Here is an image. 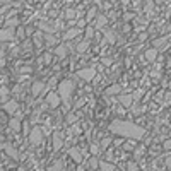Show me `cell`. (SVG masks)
I'll use <instances>...</instances> for the list:
<instances>
[{"mask_svg": "<svg viewBox=\"0 0 171 171\" xmlns=\"http://www.w3.org/2000/svg\"><path fill=\"white\" fill-rule=\"evenodd\" d=\"M110 130H111L113 134L123 135V137H130V139H135V140H140L145 135L144 128H140V127L134 125V123H130V122H122V120H115V122L110 125Z\"/></svg>", "mask_w": 171, "mask_h": 171, "instance_id": "6da1fadb", "label": "cell"}, {"mask_svg": "<svg viewBox=\"0 0 171 171\" xmlns=\"http://www.w3.org/2000/svg\"><path fill=\"white\" fill-rule=\"evenodd\" d=\"M72 91H74V82L72 81H63L58 84V94L62 98V101L65 104H70V96H72Z\"/></svg>", "mask_w": 171, "mask_h": 171, "instance_id": "7a4b0ae2", "label": "cell"}, {"mask_svg": "<svg viewBox=\"0 0 171 171\" xmlns=\"http://www.w3.org/2000/svg\"><path fill=\"white\" fill-rule=\"evenodd\" d=\"M29 142L33 145H40L43 142V130H41L40 127H34L33 130L29 134Z\"/></svg>", "mask_w": 171, "mask_h": 171, "instance_id": "3957f363", "label": "cell"}, {"mask_svg": "<svg viewBox=\"0 0 171 171\" xmlns=\"http://www.w3.org/2000/svg\"><path fill=\"white\" fill-rule=\"evenodd\" d=\"M77 75L81 79H84L86 82H89L94 79V75H96V69H81V70L77 72Z\"/></svg>", "mask_w": 171, "mask_h": 171, "instance_id": "277c9868", "label": "cell"}, {"mask_svg": "<svg viewBox=\"0 0 171 171\" xmlns=\"http://www.w3.org/2000/svg\"><path fill=\"white\" fill-rule=\"evenodd\" d=\"M46 101H48V104L52 108H56L60 104V101H62V98H60V94H56V93H50L48 96H46Z\"/></svg>", "mask_w": 171, "mask_h": 171, "instance_id": "5b68a950", "label": "cell"}, {"mask_svg": "<svg viewBox=\"0 0 171 171\" xmlns=\"http://www.w3.org/2000/svg\"><path fill=\"white\" fill-rule=\"evenodd\" d=\"M4 110L9 113V115H14V113L19 110V104H17V101H15V99H12V101H9V103H5V104H4Z\"/></svg>", "mask_w": 171, "mask_h": 171, "instance_id": "8992f818", "label": "cell"}, {"mask_svg": "<svg viewBox=\"0 0 171 171\" xmlns=\"http://www.w3.org/2000/svg\"><path fill=\"white\" fill-rule=\"evenodd\" d=\"M14 38V29L9 27V29H0V41H12Z\"/></svg>", "mask_w": 171, "mask_h": 171, "instance_id": "52a82bcc", "label": "cell"}, {"mask_svg": "<svg viewBox=\"0 0 171 171\" xmlns=\"http://www.w3.org/2000/svg\"><path fill=\"white\" fill-rule=\"evenodd\" d=\"M62 145H63V135L55 132V134H53V149H55V151H60Z\"/></svg>", "mask_w": 171, "mask_h": 171, "instance_id": "ba28073f", "label": "cell"}, {"mask_svg": "<svg viewBox=\"0 0 171 171\" xmlns=\"http://www.w3.org/2000/svg\"><path fill=\"white\" fill-rule=\"evenodd\" d=\"M118 99H120V103H122V106H125V108H128V106L134 103V96H132V94H120Z\"/></svg>", "mask_w": 171, "mask_h": 171, "instance_id": "9c48e42d", "label": "cell"}, {"mask_svg": "<svg viewBox=\"0 0 171 171\" xmlns=\"http://www.w3.org/2000/svg\"><path fill=\"white\" fill-rule=\"evenodd\" d=\"M2 147H4L5 154H7V156H10L12 159H17V157H19V152H17V151H15L14 147H12L10 144H4V145H2Z\"/></svg>", "mask_w": 171, "mask_h": 171, "instance_id": "30bf717a", "label": "cell"}, {"mask_svg": "<svg viewBox=\"0 0 171 171\" xmlns=\"http://www.w3.org/2000/svg\"><path fill=\"white\" fill-rule=\"evenodd\" d=\"M45 89V82H34L33 86H31V94H33V96H38V94L41 93V91Z\"/></svg>", "mask_w": 171, "mask_h": 171, "instance_id": "8fae6325", "label": "cell"}, {"mask_svg": "<svg viewBox=\"0 0 171 171\" xmlns=\"http://www.w3.org/2000/svg\"><path fill=\"white\" fill-rule=\"evenodd\" d=\"M157 52H159L157 48H149L147 52L144 53V55H145V60H147V62H154V60L157 58Z\"/></svg>", "mask_w": 171, "mask_h": 171, "instance_id": "7c38bea8", "label": "cell"}, {"mask_svg": "<svg viewBox=\"0 0 171 171\" xmlns=\"http://www.w3.org/2000/svg\"><path fill=\"white\" fill-rule=\"evenodd\" d=\"M69 154H70V157L75 161V163H81L82 161V154H81V151H79L77 147H72L70 151H69Z\"/></svg>", "mask_w": 171, "mask_h": 171, "instance_id": "4fadbf2b", "label": "cell"}, {"mask_svg": "<svg viewBox=\"0 0 171 171\" xmlns=\"http://www.w3.org/2000/svg\"><path fill=\"white\" fill-rule=\"evenodd\" d=\"M98 169L113 171V169H116V166H115V164H111V163H108V161H99V166H98Z\"/></svg>", "mask_w": 171, "mask_h": 171, "instance_id": "5bb4252c", "label": "cell"}, {"mask_svg": "<svg viewBox=\"0 0 171 171\" xmlns=\"http://www.w3.org/2000/svg\"><path fill=\"white\" fill-rule=\"evenodd\" d=\"M106 23H108V17H106V15H103V14L96 15V26H98V27L106 26Z\"/></svg>", "mask_w": 171, "mask_h": 171, "instance_id": "9a60e30c", "label": "cell"}, {"mask_svg": "<svg viewBox=\"0 0 171 171\" xmlns=\"http://www.w3.org/2000/svg\"><path fill=\"white\" fill-rule=\"evenodd\" d=\"M55 55L58 56V58H65V55H67V48H65L63 45L56 46V50H55Z\"/></svg>", "mask_w": 171, "mask_h": 171, "instance_id": "2e32d148", "label": "cell"}, {"mask_svg": "<svg viewBox=\"0 0 171 171\" xmlns=\"http://www.w3.org/2000/svg\"><path fill=\"white\" fill-rule=\"evenodd\" d=\"M79 33H81V29H79V27H74V29H69L67 33H65V40H72V38H75Z\"/></svg>", "mask_w": 171, "mask_h": 171, "instance_id": "e0dca14e", "label": "cell"}, {"mask_svg": "<svg viewBox=\"0 0 171 171\" xmlns=\"http://www.w3.org/2000/svg\"><path fill=\"white\" fill-rule=\"evenodd\" d=\"M45 41H46V45H50V46L56 45V38L53 36L52 33H46V34H45Z\"/></svg>", "mask_w": 171, "mask_h": 171, "instance_id": "ac0fdd59", "label": "cell"}, {"mask_svg": "<svg viewBox=\"0 0 171 171\" xmlns=\"http://www.w3.org/2000/svg\"><path fill=\"white\" fill-rule=\"evenodd\" d=\"M87 48H89V41H87V40L81 41V43L77 45V52H79V53H84Z\"/></svg>", "mask_w": 171, "mask_h": 171, "instance_id": "d6986e66", "label": "cell"}, {"mask_svg": "<svg viewBox=\"0 0 171 171\" xmlns=\"http://www.w3.org/2000/svg\"><path fill=\"white\" fill-rule=\"evenodd\" d=\"M122 93V87H120V86H110L108 89H106V94H120Z\"/></svg>", "mask_w": 171, "mask_h": 171, "instance_id": "ffe728a7", "label": "cell"}, {"mask_svg": "<svg viewBox=\"0 0 171 171\" xmlns=\"http://www.w3.org/2000/svg\"><path fill=\"white\" fill-rule=\"evenodd\" d=\"M96 14H98L96 7H91V9H89V12H87V15H86V23H89V21H93V19L96 17Z\"/></svg>", "mask_w": 171, "mask_h": 171, "instance_id": "44dd1931", "label": "cell"}, {"mask_svg": "<svg viewBox=\"0 0 171 171\" xmlns=\"http://www.w3.org/2000/svg\"><path fill=\"white\" fill-rule=\"evenodd\" d=\"M10 128L15 130V132H19V128H21V122H19L17 118H12L10 120Z\"/></svg>", "mask_w": 171, "mask_h": 171, "instance_id": "7402d4cb", "label": "cell"}, {"mask_svg": "<svg viewBox=\"0 0 171 171\" xmlns=\"http://www.w3.org/2000/svg\"><path fill=\"white\" fill-rule=\"evenodd\" d=\"M98 166H99V161H98L96 157H93V159L89 161V166L87 168H89V169H98Z\"/></svg>", "mask_w": 171, "mask_h": 171, "instance_id": "603a6c76", "label": "cell"}, {"mask_svg": "<svg viewBox=\"0 0 171 171\" xmlns=\"http://www.w3.org/2000/svg\"><path fill=\"white\" fill-rule=\"evenodd\" d=\"M144 152H145V147H144V145L137 147V149H135V157H140V156H144Z\"/></svg>", "mask_w": 171, "mask_h": 171, "instance_id": "cb8c5ba5", "label": "cell"}, {"mask_svg": "<svg viewBox=\"0 0 171 171\" xmlns=\"http://www.w3.org/2000/svg\"><path fill=\"white\" fill-rule=\"evenodd\" d=\"M94 36V29L93 27H86V40H91Z\"/></svg>", "mask_w": 171, "mask_h": 171, "instance_id": "d4e9b609", "label": "cell"}, {"mask_svg": "<svg viewBox=\"0 0 171 171\" xmlns=\"http://www.w3.org/2000/svg\"><path fill=\"white\" fill-rule=\"evenodd\" d=\"M7 94H9L7 87H0V99H5V98H7Z\"/></svg>", "mask_w": 171, "mask_h": 171, "instance_id": "484cf974", "label": "cell"}, {"mask_svg": "<svg viewBox=\"0 0 171 171\" xmlns=\"http://www.w3.org/2000/svg\"><path fill=\"white\" fill-rule=\"evenodd\" d=\"M99 152H101V149L98 147L96 144H93V145H91V154H93V156H96V154H99Z\"/></svg>", "mask_w": 171, "mask_h": 171, "instance_id": "4316f807", "label": "cell"}, {"mask_svg": "<svg viewBox=\"0 0 171 171\" xmlns=\"http://www.w3.org/2000/svg\"><path fill=\"white\" fill-rule=\"evenodd\" d=\"M110 144H111V139H110V137H108V139H104V140L101 142V151H103V149H106Z\"/></svg>", "mask_w": 171, "mask_h": 171, "instance_id": "83f0119b", "label": "cell"}, {"mask_svg": "<svg viewBox=\"0 0 171 171\" xmlns=\"http://www.w3.org/2000/svg\"><path fill=\"white\" fill-rule=\"evenodd\" d=\"M75 122H77V116L72 115V113H69L67 115V123H75Z\"/></svg>", "mask_w": 171, "mask_h": 171, "instance_id": "f1b7e54d", "label": "cell"}, {"mask_svg": "<svg viewBox=\"0 0 171 171\" xmlns=\"http://www.w3.org/2000/svg\"><path fill=\"white\" fill-rule=\"evenodd\" d=\"M163 149L166 151V152H168V151H171V140H164L163 142Z\"/></svg>", "mask_w": 171, "mask_h": 171, "instance_id": "f546056e", "label": "cell"}, {"mask_svg": "<svg viewBox=\"0 0 171 171\" xmlns=\"http://www.w3.org/2000/svg\"><path fill=\"white\" fill-rule=\"evenodd\" d=\"M134 17H135V14H132V12H127V14L123 15V21L127 23V21H130V19H134Z\"/></svg>", "mask_w": 171, "mask_h": 171, "instance_id": "4dcf8cb0", "label": "cell"}, {"mask_svg": "<svg viewBox=\"0 0 171 171\" xmlns=\"http://www.w3.org/2000/svg\"><path fill=\"white\" fill-rule=\"evenodd\" d=\"M43 62H45V63L52 62V53H45V55H43Z\"/></svg>", "mask_w": 171, "mask_h": 171, "instance_id": "1f68e13d", "label": "cell"}, {"mask_svg": "<svg viewBox=\"0 0 171 171\" xmlns=\"http://www.w3.org/2000/svg\"><path fill=\"white\" fill-rule=\"evenodd\" d=\"M127 169H132V171H135V169H139V166L135 163H127Z\"/></svg>", "mask_w": 171, "mask_h": 171, "instance_id": "d6a6232c", "label": "cell"}, {"mask_svg": "<svg viewBox=\"0 0 171 171\" xmlns=\"http://www.w3.org/2000/svg\"><path fill=\"white\" fill-rule=\"evenodd\" d=\"M62 163H53V166H48V169H62Z\"/></svg>", "mask_w": 171, "mask_h": 171, "instance_id": "836d02e7", "label": "cell"}, {"mask_svg": "<svg viewBox=\"0 0 171 171\" xmlns=\"http://www.w3.org/2000/svg\"><path fill=\"white\" fill-rule=\"evenodd\" d=\"M7 26H19V19H10L7 23Z\"/></svg>", "mask_w": 171, "mask_h": 171, "instance_id": "e575fe53", "label": "cell"}, {"mask_svg": "<svg viewBox=\"0 0 171 171\" xmlns=\"http://www.w3.org/2000/svg\"><path fill=\"white\" fill-rule=\"evenodd\" d=\"M41 29H43V31H46V33H53V31H55V29H53V27H50V26H45V24H41Z\"/></svg>", "mask_w": 171, "mask_h": 171, "instance_id": "d590c367", "label": "cell"}, {"mask_svg": "<svg viewBox=\"0 0 171 171\" xmlns=\"http://www.w3.org/2000/svg\"><path fill=\"white\" fill-rule=\"evenodd\" d=\"M164 164H166V168H168V169H171V156H168V157H166Z\"/></svg>", "mask_w": 171, "mask_h": 171, "instance_id": "8d00e7d4", "label": "cell"}, {"mask_svg": "<svg viewBox=\"0 0 171 171\" xmlns=\"http://www.w3.org/2000/svg\"><path fill=\"white\" fill-rule=\"evenodd\" d=\"M106 38H108V40L111 41V43H113V41H115V34H111V33H110V31H106Z\"/></svg>", "mask_w": 171, "mask_h": 171, "instance_id": "74e56055", "label": "cell"}, {"mask_svg": "<svg viewBox=\"0 0 171 171\" xmlns=\"http://www.w3.org/2000/svg\"><path fill=\"white\" fill-rule=\"evenodd\" d=\"M142 94H144V91H135V93H134V99H139Z\"/></svg>", "mask_w": 171, "mask_h": 171, "instance_id": "f35d334b", "label": "cell"}, {"mask_svg": "<svg viewBox=\"0 0 171 171\" xmlns=\"http://www.w3.org/2000/svg\"><path fill=\"white\" fill-rule=\"evenodd\" d=\"M74 15H75V10H67L65 17H67V19H70V17H74Z\"/></svg>", "mask_w": 171, "mask_h": 171, "instance_id": "ab89813d", "label": "cell"}, {"mask_svg": "<svg viewBox=\"0 0 171 171\" xmlns=\"http://www.w3.org/2000/svg\"><path fill=\"white\" fill-rule=\"evenodd\" d=\"M34 45H36V46H41V36H36V38H34Z\"/></svg>", "mask_w": 171, "mask_h": 171, "instance_id": "60d3db41", "label": "cell"}, {"mask_svg": "<svg viewBox=\"0 0 171 171\" xmlns=\"http://www.w3.org/2000/svg\"><path fill=\"white\" fill-rule=\"evenodd\" d=\"M17 34H19V38H24V34H26V31L23 29V27H19V31H17Z\"/></svg>", "mask_w": 171, "mask_h": 171, "instance_id": "b9f144b4", "label": "cell"}, {"mask_svg": "<svg viewBox=\"0 0 171 171\" xmlns=\"http://www.w3.org/2000/svg\"><path fill=\"white\" fill-rule=\"evenodd\" d=\"M111 62H113L111 58H103V63H104V65H110V63H111Z\"/></svg>", "mask_w": 171, "mask_h": 171, "instance_id": "7bdbcfd3", "label": "cell"}, {"mask_svg": "<svg viewBox=\"0 0 171 171\" xmlns=\"http://www.w3.org/2000/svg\"><path fill=\"white\" fill-rule=\"evenodd\" d=\"M84 24H86V19H82V21H79V29H81V27L84 26Z\"/></svg>", "mask_w": 171, "mask_h": 171, "instance_id": "ee69618b", "label": "cell"}, {"mask_svg": "<svg viewBox=\"0 0 171 171\" xmlns=\"http://www.w3.org/2000/svg\"><path fill=\"white\" fill-rule=\"evenodd\" d=\"M31 33H33V27H31V26L26 27V34H31Z\"/></svg>", "mask_w": 171, "mask_h": 171, "instance_id": "f6af8a7d", "label": "cell"}, {"mask_svg": "<svg viewBox=\"0 0 171 171\" xmlns=\"http://www.w3.org/2000/svg\"><path fill=\"white\" fill-rule=\"evenodd\" d=\"M0 2H9V0H0Z\"/></svg>", "mask_w": 171, "mask_h": 171, "instance_id": "bcb514c9", "label": "cell"}, {"mask_svg": "<svg viewBox=\"0 0 171 171\" xmlns=\"http://www.w3.org/2000/svg\"><path fill=\"white\" fill-rule=\"evenodd\" d=\"M111 2H116V0H111Z\"/></svg>", "mask_w": 171, "mask_h": 171, "instance_id": "7dc6e473", "label": "cell"}, {"mask_svg": "<svg viewBox=\"0 0 171 171\" xmlns=\"http://www.w3.org/2000/svg\"><path fill=\"white\" fill-rule=\"evenodd\" d=\"M169 122H171V120H169Z\"/></svg>", "mask_w": 171, "mask_h": 171, "instance_id": "c3c4849f", "label": "cell"}]
</instances>
